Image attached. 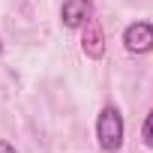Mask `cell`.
<instances>
[{
	"instance_id": "1",
	"label": "cell",
	"mask_w": 153,
	"mask_h": 153,
	"mask_svg": "<svg viewBox=\"0 0 153 153\" xmlns=\"http://www.w3.org/2000/svg\"><path fill=\"white\" fill-rule=\"evenodd\" d=\"M96 138H99V147L105 153L120 150V144H123V117L114 105L102 108V114L96 120Z\"/></svg>"
},
{
	"instance_id": "2",
	"label": "cell",
	"mask_w": 153,
	"mask_h": 153,
	"mask_svg": "<svg viewBox=\"0 0 153 153\" xmlns=\"http://www.w3.org/2000/svg\"><path fill=\"white\" fill-rule=\"evenodd\" d=\"M123 45L129 54H147L153 51V24L150 21H135L123 33Z\"/></svg>"
},
{
	"instance_id": "3",
	"label": "cell",
	"mask_w": 153,
	"mask_h": 153,
	"mask_svg": "<svg viewBox=\"0 0 153 153\" xmlns=\"http://www.w3.org/2000/svg\"><path fill=\"white\" fill-rule=\"evenodd\" d=\"M93 15V3L90 0H63L60 6V18H63V27L75 30V27H84Z\"/></svg>"
},
{
	"instance_id": "4",
	"label": "cell",
	"mask_w": 153,
	"mask_h": 153,
	"mask_svg": "<svg viewBox=\"0 0 153 153\" xmlns=\"http://www.w3.org/2000/svg\"><path fill=\"white\" fill-rule=\"evenodd\" d=\"M81 45H84L87 57H102V51H105V42H102V30H99V24H96L93 18L84 24V36H81Z\"/></svg>"
},
{
	"instance_id": "5",
	"label": "cell",
	"mask_w": 153,
	"mask_h": 153,
	"mask_svg": "<svg viewBox=\"0 0 153 153\" xmlns=\"http://www.w3.org/2000/svg\"><path fill=\"white\" fill-rule=\"evenodd\" d=\"M141 138H144V144H147V147H153V108H150V114L144 117V126H141Z\"/></svg>"
},
{
	"instance_id": "6",
	"label": "cell",
	"mask_w": 153,
	"mask_h": 153,
	"mask_svg": "<svg viewBox=\"0 0 153 153\" xmlns=\"http://www.w3.org/2000/svg\"><path fill=\"white\" fill-rule=\"evenodd\" d=\"M0 153H18V150H15L9 141H0Z\"/></svg>"
}]
</instances>
